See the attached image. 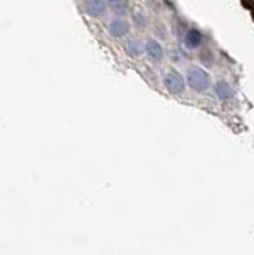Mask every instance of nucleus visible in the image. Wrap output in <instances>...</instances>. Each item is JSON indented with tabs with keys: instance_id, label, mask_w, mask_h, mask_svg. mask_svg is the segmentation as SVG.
Here are the masks:
<instances>
[{
	"instance_id": "f257e3e1",
	"label": "nucleus",
	"mask_w": 254,
	"mask_h": 255,
	"mask_svg": "<svg viewBox=\"0 0 254 255\" xmlns=\"http://www.w3.org/2000/svg\"><path fill=\"white\" fill-rule=\"evenodd\" d=\"M187 83L190 85V88L198 93H203L208 90V86H210V77L208 74H206L205 70L202 69H190L189 70V74H187Z\"/></svg>"
},
{
	"instance_id": "20e7f679",
	"label": "nucleus",
	"mask_w": 254,
	"mask_h": 255,
	"mask_svg": "<svg viewBox=\"0 0 254 255\" xmlns=\"http://www.w3.org/2000/svg\"><path fill=\"white\" fill-rule=\"evenodd\" d=\"M109 30L110 34H112L114 37H123L128 34L130 30V24L123 21V19H114L112 22L109 24Z\"/></svg>"
},
{
	"instance_id": "f03ea898",
	"label": "nucleus",
	"mask_w": 254,
	"mask_h": 255,
	"mask_svg": "<svg viewBox=\"0 0 254 255\" xmlns=\"http://www.w3.org/2000/svg\"><path fill=\"white\" fill-rule=\"evenodd\" d=\"M165 86L168 88V91L174 93V94H179L184 91V78H182L181 74H178V72H170V74H166L165 80H163Z\"/></svg>"
},
{
	"instance_id": "1a4fd4ad",
	"label": "nucleus",
	"mask_w": 254,
	"mask_h": 255,
	"mask_svg": "<svg viewBox=\"0 0 254 255\" xmlns=\"http://www.w3.org/2000/svg\"><path fill=\"white\" fill-rule=\"evenodd\" d=\"M126 50H128V53L130 54H133V56H138L139 53H141V45H139V42H136V40H133V42H130L128 43V46H126Z\"/></svg>"
},
{
	"instance_id": "7ed1b4c3",
	"label": "nucleus",
	"mask_w": 254,
	"mask_h": 255,
	"mask_svg": "<svg viewBox=\"0 0 254 255\" xmlns=\"http://www.w3.org/2000/svg\"><path fill=\"white\" fill-rule=\"evenodd\" d=\"M106 3L107 0H83L85 10L93 18H98L106 13Z\"/></svg>"
},
{
	"instance_id": "39448f33",
	"label": "nucleus",
	"mask_w": 254,
	"mask_h": 255,
	"mask_svg": "<svg viewBox=\"0 0 254 255\" xmlns=\"http://www.w3.org/2000/svg\"><path fill=\"white\" fill-rule=\"evenodd\" d=\"M146 53L150 59L154 61H160L163 58V48L162 45L157 42V40H149L146 43Z\"/></svg>"
},
{
	"instance_id": "423d86ee",
	"label": "nucleus",
	"mask_w": 254,
	"mask_h": 255,
	"mask_svg": "<svg viewBox=\"0 0 254 255\" xmlns=\"http://www.w3.org/2000/svg\"><path fill=\"white\" fill-rule=\"evenodd\" d=\"M202 40H203V37L197 29H190L186 34V45L189 48H197L198 45L202 43Z\"/></svg>"
},
{
	"instance_id": "0eeeda50",
	"label": "nucleus",
	"mask_w": 254,
	"mask_h": 255,
	"mask_svg": "<svg viewBox=\"0 0 254 255\" xmlns=\"http://www.w3.org/2000/svg\"><path fill=\"white\" fill-rule=\"evenodd\" d=\"M107 3L117 14H125L128 11V0H107Z\"/></svg>"
},
{
	"instance_id": "6e6552de",
	"label": "nucleus",
	"mask_w": 254,
	"mask_h": 255,
	"mask_svg": "<svg viewBox=\"0 0 254 255\" xmlns=\"http://www.w3.org/2000/svg\"><path fill=\"white\" fill-rule=\"evenodd\" d=\"M216 94L219 96V99H229L232 96V88L229 86V83L221 82L216 86Z\"/></svg>"
}]
</instances>
